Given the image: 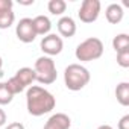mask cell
I'll list each match as a JSON object with an SVG mask.
<instances>
[{"instance_id":"5b68a950","label":"cell","mask_w":129,"mask_h":129,"mask_svg":"<svg viewBox=\"0 0 129 129\" xmlns=\"http://www.w3.org/2000/svg\"><path fill=\"white\" fill-rule=\"evenodd\" d=\"M100 8H102V5H100L99 0H84V2L81 3L79 11H78V17L85 24L94 23L99 18Z\"/></svg>"},{"instance_id":"603a6c76","label":"cell","mask_w":129,"mask_h":129,"mask_svg":"<svg viewBox=\"0 0 129 129\" xmlns=\"http://www.w3.org/2000/svg\"><path fill=\"white\" fill-rule=\"evenodd\" d=\"M5 123H6V112L0 108V126H5Z\"/></svg>"},{"instance_id":"ac0fdd59","label":"cell","mask_w":129,"mask_h":129,"mask_svg":"<svg viewBox=\"0 0 129 129\" xmlns=\"http://www.w3.org/2000/svg\"><path fill=\"white\" fill-rule=\"evenodd\" d=\"M5 84H6L8 90H9V91H11L14 96H15V94H20L21 91H24V88H23V87H21V85L17 82V79H15L14 76H12L11 79H8V82H5Z\"/></svg>"},{"instance_id":"52a82bcc","label":"cell","mask_w":129,"mask_h":129,"mask_svg":"<svg viewBox=\"0 0 129 129\" xmlns=\"http://www.w3.org/2000/svg\"><path fill=\"white\" fill-rule=\"evenodd\" d=\"M15 35L17 38L21 41V43H32L35 38H37V34H35V29H34V23H32V18H21L17 26H15Z\"/></svg>"},{"instance_id":"6da1fadb","label":"cell","mask_w":129,"mask_h":129,"mask_svg":"<svg viewBox=\"0 0 129 129\" xmlns=\"http://www.w3.org/2000/svg\"><path fill=\"white\" fill-rule=\"evenodd\" d=\"M55 96L40 85H30L26 91V106L27 112L34 117H41L55 109Z\"/></svg>"},{"instance_id":"484cf974","label":"cell","mask_w":129,"mask_h":129,"mask_svg":"<svg viewBox=\"0 0 129 129\" xmlns=\"http://www.w3.org/2000/svg\"><path fill=\"white\" fill-rule=\"evenodd\" d=\"M2 67H3V59H2V56H0V70H2Z\"/></svg>"},{"instance_id":"44dd1931","label":"cell","mask_w":129,"mask_h":129,"mask_svg":"<svg viewBox=\"0 0 129 129\" xmlns=\"http://www.w3.org/2000/svg\"><path fill=\"white\" fill-rule=\"evenodd\" d=\"M117 127H118V129H129V114H126V115H123V117L120 118Z\"/></svg>"},{"instance_id":"ffe728a7","label":"cell","mask_w":129,"mask_h":129,"mask_svg":"<svg viewBox=\"0 0 129 129\" xmlns=\"http://www.w3.org/2000/svg\"><path fill=\"white\" fill-rule=\"evenodd\" d=\"M12 8H14V2H12V0H0V12L12 11Z\"/></svg>"},{"instance_id":"4fadbf2b","label":"cell","mask_w":129,"mask_h":129,"mask_svg":"<svg viewBox=\"0 0 129 129\" xmlns=\"http://www.w3.org/2000/svg\"><path fill=\"white\" fill-rule=\"evenodd\" d=\"M115 97L121 106L129 105V84L127 82H120L115 87Z\"/></svg>"},{"instance_id":"9c48e42d","label":"cell","mask_w":129,"mask_h":129,"mask_svg":"<svg viewBox=\"0 0 129 129\" xmlns=\"http://www.w3.org/2000/svg\"><path fill=\"white\" fill-rule=\"evenodd\" d=\"M56 27H58L59 35L64 37V38H72L76 34V21L69 15L61 17L56 23Z\"/></svg>"},{"instance_id":"30bf717a","label":"cell","mask_w":129,"mask_h":129,"mask_svg":"<svg viewBox=\"0 0 129 129\" xmlns=\"http://www.w3.org/2000/svg\"><path fill=\"white\" fill-rule=\"evenodd\" d=\"M14 78H15L17 82L26 90V88H29V87L35 82V72H34V69H30V67H23V69L17 70V73L14 75Z\"/></svg>"},{"instance_id":"2e32d148","label":"cell","mask_w":129,"mask_h":129,"mask_svg":"<svg viewBox=\"0 0 129 129\" xmlns=\"http://www.w3.org/2000/svg\"><path fill=\"white\" fill-rule=\"evenodd\" d=\"M15 21V14L14 11H5L0 12V29H8L14 24Z\"/></svg>"},{"instance_id":"e0dca14e","label":"cell","mask_w":129,"mask_h":129,"mask_svg":"<svg viewBox=\"0 0 129 129\" xmlns=\"http://www.w3.org/2000/svg\"><path fill=\"white\" fill-rule=\"evenodd\" d=\"M14 99V94L8 90L5 82H0V105H9Z\"/></svg>"},{"instance_id":"9a60e30c","label":"cell","mask_w":129,"mask_h":129,"mask_svg":"<svg viewBox=\"0 0 129 129\" xmlns=\"http://www.w3.org/2000/svg\"><path fill=\"white\" fill-rule=\"evenodd\" d=\"M47 9L52 15H62L67 9V3L64 0H50L47 3Z\"/></svg>"},{"instance_id":"cb8c5ba5","label":"cell","mask_w":129,"mask_h":129,"mask_svg":"<svg viewBox=\"0 0 129 129\" xmlns=\"http://www.w3.org/2000/svg\"><path fill=\"white\" fill-rule=\"evenodd\" d=\"M20 5H34V0H20Z\"/></svg>"},{"instance_id":"7a4b0ae2","label":"cell","mask_w":129,"mask_h":129,"mask_svg":"<svg viewBox=\"0 0 129 129\" xmlns=\"http://www.w3.org/2000/svg\"><path fill=\"white\" fill-rule=\"evenodd\" d=\"M91 76L88 69H85L81 64H70L64 70V84L70 91H79L85 88L90 82Z\"/></svg>"},{"instance_id":"8fae6325","label":"cell","mask_w":129,"mask_h":129,"mask_svg":"<svg viewBox=\"0 0 129 129\" xmlns=\"http://www.w3.org/2000/svg\"><path fill=\"white\" fill-rule=\"evenodd\" d=\"M32 23H34V29H35V34L37 37L38 35H49L50 34V29H52V21L49 17L46 15H37L35 18H32Z\"/></svg>"},{"instance_id":"7c38bea8","label":"cell","mask_w":129,"mask_h":129,"mask_svg":"<svg viewBox=\"0 0 129 129\" xmlns=\"http://www.w3.org/2000/svg\"><path fill=\"white\" fill-rule=\"evenodd\" d=\"M123 15H124V11H123L121 5H118V3H111L105 11V17H106L108 23H111V24L120 23L123 20Z\"/></svg>"},{"instance_id":"8992f818","label":"cell","mask_w":129,"mask_h":129,"mask_svg":"<svg viewBox=\"0 0 129 129\" xmlns=\"http://www.w3.org/2000/svg\"><path fill=\"white\" fill-rule=\"evenodd\" d=\"M40 47L43 50V53L46 56H56L62 52L64 49V43H62V38L56 34H49L46 37H43L41 43H40Z\"/></svg>"},{"instance_id":"3957f363","label":"cell","mask_w":129,"mask_h":129,"mask_svg":"<svg viewBox=\"0 0 129 129\" xmlns=\"http://www.w3.org/2000/svg\"><path fill=\"white\" fill-rule=\"evenodd\" d=\"M34 72H35V81L40 82L41 85H50L58 78L55 61L50 56H46V55L44 56H40L35 61Z\"/></svg>"},{"instance_id":"ba28073f","label":"cell","mask_w":129,"mask_h":129,"mask_svg":"<svg viewBox=\"0 0 129 129\" xmlns=\"http://www.w3.org/2000/svg\"><path fill=\"white\" fill-rule=\"evenodd\" d=\"M70 126H72V120L67 114L56 112L49 117L43 129H70Z\"/></svg>"},{"instance_id":"277c9868","label":"cell","mask_w":129,"mask_h":129,"mask_svg":"<svg viewBox=\"0 0 129 129\" xmlns=\"http://www.w3.org/2000/svg\"><path fill=\"white\" fill-rule=\"evenodd\" d=\"M102 55H103V43L96 37L84 40L81 44H78V47L75 50V56L81 62L96 61Z\"/></svg>"},{"instance_id":"d6986e66","label":"cell","mask_w":129,"mask_h":129,"mask_svg":"<svg viewBox=\"0 0 129 129\" xmlns=\"http://www.w3.org/2000/svg\"><path fill=\"white\" fill-rule=\"evenodd\" d=\"M117 64L123 69L129 67V50H123V52L117 53Z\"/></svg>"},{"instance_id":"5bb4252c","label":"cell","mask_w":129,"mask_h":129,"mask_svg":"<svg viewBox=\"0 0 129 129\" xmlns=\"http://www.w3.org/2000/svg\"><path fill=\"white\" fill-rule=\"evenodd\" d=\"M112 49L120 53L123 50H129V35L127 34H118L112 40Z\"/></svg>"},{"instance_id":"7402d4cb","label":"cell","mask_w":129,"mask_h":129,"mask_svg":"<svg viewBox=\"0 0 129 129\" xmlns=\"http://www.w3.org/2000/svg\"><path fill=\"white\" fill-rule=\"evenodd\" d=\"M5 129H24V124L20 123V121H12V123H9Z\"/></svg>"},{"instance_id":"d4e9b609","label":"cell","mask_w":129,"mask_h":129,"mask_svg":"<svg viewBox=\"0 0 129 129\" xmlns=\"http://www.w3.org/2000/svg\"><path fill=\"white\" fill-rule=\"evenodd\" d=\"M97 129H114L112 126H109V124H100Z\"/></svg>"}]
</instances>
